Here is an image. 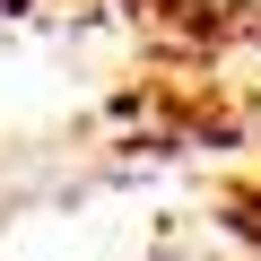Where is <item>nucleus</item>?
Segmentation results:
<instances>
[{"mask_svg": "<svg viewBox=\"0 0 261 261\" xmlns=\"http://www.w3.org/2000/svg\"><path fill=\"white\" fill-rule=\"evenodd\" d=\"M0 261H261V0H0Z\"/></svg>", "mask_w": 261, "mask_h": 261, "instance_id": "obj_1", "label": "nucleus"}]
</instances>
